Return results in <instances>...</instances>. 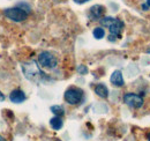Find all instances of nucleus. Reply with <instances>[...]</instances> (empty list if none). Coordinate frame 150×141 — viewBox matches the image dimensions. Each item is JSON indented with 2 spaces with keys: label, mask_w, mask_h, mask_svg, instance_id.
I'll return each instance as SVG.
<instances>
[{
  "label": "nucleus",
  "mask_w": 150,
  "mask_h": 141,
  "mask_svg": "<svg viewBox=\"0 0 150 141\" xmlns=\"http://www.w3.org/2000/svg\"><path fill=\"white\" fill-rule=\"evenodd\" d=\"M9 100H11V102L19 104V103H22L25 101V94L20 89H14L9 94Z\"/></svg>",
  "instance_id": "6e6552de"
},
{
  "label": "nucleus",
  "mask_w": 150,
  "mask_h": 141,
  "mask_svg": "<svg viewBox=\"0 0 150 141\" xmlns=\"http://www.w3.org/2000/svg\"><path fill=\"white\" fill-rule=\"evenodd\" d=\"M0 141H6V139H5V138H2V137L0 135Z\"/></svg>",
  "instance_id": "6ab92c4d"
},
{
  "label": "nucleus",
  "mask_w": 150,
  "mask_h": 141,
  "mask_svg": "<svg viewBox=\"0 0 150 141\" xmlns=\"http://www.w3.org/2000/svg\"><path fill=\"white\" fill-rule=\"evenodd\" d=\"M4 101H5V95H4V93L0 91V102H4Z\"/></svg>",
  "instance_id": "f3484780"
},
{
  "label": "nucleus",
  "mask_w": 150,
  "mask_h": 141,
  "mask_svg": "<svg viewBox=\"0 0 150 141\" xmlns=\"http://www.w3.org/2000/svg\"><path fill=\"white\" fill-rule=\"evenodd\" d=\"M18 7L22 8V9H24V11H25V12H28V13H30V11H31L30 6H29V5H27V4H24V2H20L19 5H18Z\"/></svg>",
  "instance_id": "2eb2a0df"
},
{
  "label": "nucleus",
  "mask_w": 150,
  "mask_h": 141,
  "mask_svg": "<svg viewBox=\"0 0 150 141\" xmlns=\"http://www.w3.org/2000/svg\"><path fill=\"white\" fill-rule=\"evenodd\" d=\"M124 102H125V104H127V105L133 108V109H140L144 103L143 97L137 95V94H134V93L125 94L124 95Z\"/></svg>",
  "instance_id": "423d86ee"
},
{
  "label": "nucleus",
  "mask_w": 150,
  "mask_h": 141,
  "mask_svg": "<svg viewBox=\"0 0 150 141\" xmlns=\"http://www.w3.org/2000/svg\"><path fill=\"white\" fill-rule=\"evenodd\" d=\"M110 82L112 83L113 86H115V87H122V86L125 85L122 73H121L120 70H114L112 74H111Z\"/></svg>",
  "instance_id": "1a4fd4ad"
},
{
  "label": "nucleus",
  "mask_w": 150,
  "mask_h": 141,
  "mask_svg": "<svg viewBox=\"0 0 150 141\" xmlns=\"http://www.w3.org/2000/svg\"><path fill=\"white\" fill-rule=\"evenodd\" d=\"M147 52H148V53H149V54H150V48H149V49H148V50H147Z\"/></svg>",
  "instance_id": "412c9836"
},
{
  "label": "nucleus",
  "mask_w": 150,
  "mask_h": 141,
  "mask_svg": "<svg viewBox=\"0 0 150 141\" xmlns=\"http://www.w3.org/2000/svg\"><path fill=\"white\" fill-rule=\"evenodd\" d=\"M22 67V72L24 74V76L30 80V81H34V82H38L40 81L45 75V73H43L39 65H37V63L35 60H31V61H27V63H23L21 65Z\"/></svg>",
  "instance_id": "f257e3e1"
},
{
  "label": "nucleus",
  "mask_w": 150,
  "mask_h": 141,
  "mask_svg": "<svg viewBox=\"0 0 150 141\" xmlns=\"http://www.w3.org/2000/svg\"><path fill=\"white\" fill-rule=\"evenodd\" d=\"M148 141H150V134H149V137H148Z\"/></svg>",
  "instance_id": "4be33fe9"
},
{
  "label": "nucleus",
  "mask_w": 150,
  "mask_h": 141,
  "mask_svg": "<svg viewBox=\"0 0 150 141\" xmlns=\"http://www.w3.org/2000/svg\"><path fill=\"white\" fill-rule=\"evenodd\" d=\"M148 8H150V7L147 4H143V5H142V9H143V11H148Z\"/></svg>",
  "instance_id": "a211bd4d"
},
{
  "label": "nucleus",
  "mask_w": 150,
  "mask_h": 141,
  "mask_svg": "<svg viewBox=\"0 0 150 141\" xmlns=\"http://www.w3.org/2000/svg\"><path fill=\"white\" fill-rule=\"evenodd\" d=\"M50 125H51V127H52L53 130H56V131H59V130L62 127V125H64V122H62L61 117H59V116H56V117H53V118H51V119H50Z\"/></svg>",
  "instance_id": "9b49d317"
},
{
  "label": "nucleus",
  "mask_w": 150,
  "mask_h": 141,
  "mask_svg": "<svg viewBox=\"0 0 150 141\" xmlns=\"http://www.w3.org/2000/svg\"><path fill=\"white\" fill-rule=\"evenodd\" d=\"M76 70H77V73L81 74V75H86V74L88 73V68H87L86 65H79Z\"/></svg>",
  "instance_id": "4468645a"
},
{
  "label": "nucleus",
  "mask_w": 150,
  "mask_h": 141,
  "mask_svg": "<svg viewBox=\"0 0 150 141\" xmlns=\"http://www.w3.org/2000/svg\"><path fill=\"white\" fill-rule=\"evenodd\" d=\"M146 4H147V5L150 7V0H147V1H146Z\"/></svg>",
  "instance_id": "aec40b11"
},
{
  "label": "nucleus",
  "mask_w": 150,
  "mask_h": 141,
  "mask_svg": "<svg viewBox=\"0 0 150 141\" xmlns=\"http://www.w3.org/2000/svg\"><path fill=\"white\" fill-rule=\"evenodd\" d=\"M65 101L71 104V105H76L79 103H81V101L83 100V91L80 88L76 87H71L65 91Z\"/></svg>",
  "instance_id": "20e7f679"
},
{
  "label": "nucleus",
  "mask_w": 150,
  "mask_h": 141,
  "mask_svg": "<svg viewBox=\"0 0 150 141\" xmlns=\"http://www.w3.org/2000/svg\"><path fill=\"white\" fill-rule=\"evenodd\" d=\"M51 111L56 116H59V117H61V116L65 115V110H64V108L61 105H52L51 106Z\"/></svg>",
  "instance_id": "ddd939ff"
},
{
  "label": "nucleus",
  "mask_w": 150,
  "mask_h": 141,
  "mask_svg": "<svg viewBox=\"0 0 150 141\" xmlns=\"http://www.w3.org/2000/svg\"><path fill=\"white\" fill-rule=\"evenodd\" d=\"M99 23L103 27L109 28L110 35H113L115 37H120V33L124 29V22L119 19L112 18V16H103L99 20Z\"/></svg>",
  "instance_id": "f03ea898"
},
{
  "label": "nucleus",
  "mask_w": 150,
  "mask_h": 141,
  "mask_svg": "<svg viewBox=\"0 0 150 141\" xmlns=\"http://www.w3.org/2000/svg\"><path fill=\"white\" fill-rule=\"evenodd\" d=\"M28 12H25L24 9L20 8V7H12V8H6L4 11V15L7 19L14 21V22H22L28 18Z\"/></svg>",
  "instance_id": "7ed1b4c3"
},
{
  "label": "nucleus",
  "mask_w": 150,
  "mask_h": 141,
  "mask_svg": "<svg viewBox=\"0 0 150 141\" xmlns=\"http://www.w3.org/2000/svg\"><path fill=\"white\" fill-rule=\"evenodd\" d=\"M104 12H105V8L104 6L102 5H94L93 7H90L89 9V18L91 20H100L104 15Z\"/></svg>",
  "instance_id": "0eeeda50"
},
{
  "label": "nucleus",
  "mask_w": 150,
  "mask_h": 141,
  "mask_svg": "<svg viewBox=\"0 0 150 141\" xmlns=\"http://www.w3.org/2000/svg\"><path fill=\"white\" fill-rule=\"evenodd\" d=\"M95 93L97 96L102 97V98H106L109 96V89L103 83H98L96 87H95Z\"/></svg>",
  "instance_id": "9d476101"
},
{
  "label": "nucleus",
  "mask_w": 150,
  "mask_h": 141,
  "mask_svg": "<svg viewBox=\"0 0 150 141\" xmlns=\"http://www.w3.org/2000/svg\"><path fill=\"white\" fill-rule=\"evenodd\" d=\"M93 35H94V37L96 39H102V38L105 36V30H104L102 27H97V28L94 29Z\"/></svg>",
  "instance_id": "f8f14e48"
},
{
  "label": "nucleus",
  "mask_w": 150,
  "mask_h": 141,
  "mask_svg": "<svg viewBox=\"0 0 150 141\" xmlns=\"http://www.w3.org/2000/svg\"><path fill=\"white\" fill-rule=\"evenodd\" d=\"M38 63L42 67L47 68V70H53L56 68L58 65V60L52 53L47 52V51H43L39 53L38 56Z\"/></svg>",
  "instance_id": "39448f33"
},
{
  "label": "nucleus",
  "mask_w": 150,
  "mask_h": 141,
  "mask_svg": "<svg viewBox=\"0 0 150 141\" xmlns=\"http://www.w3.org/2000/svg\"><path fill=\"white\" fill-rule=\"evenodd\" d=\"M74 2H76V4H80V5H82V4H86V2H88L89 0H73Z\"/></svg>",
  "instance_id": "dca6fc26"
}]
</instances>
